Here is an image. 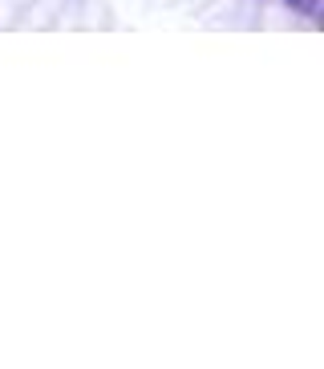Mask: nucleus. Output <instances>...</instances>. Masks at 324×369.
<instances>
[{
	"instance_id": "nucleus-1",
	"label": "nucleus",
	"mask_w": 324,
	"mask_h": 369,
	"mask_svg": "<svg viewBox=\"0 0 324 369\" xmlns=\"http://www.w3.org/2000/svg\"><path fill=\"white\" fill-rule=\"evenodd\" d=\"M288 9H296V13H316L320 9V0H284Z\"/></svg>"
}]
</instances>
